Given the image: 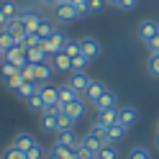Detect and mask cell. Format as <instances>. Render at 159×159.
I'll use <instances>...</instances> for the list:
<instances>
[{"label":"cell","mask_w":159,"mask_h":159,"mask_svg":"<svg viewBox=\"0 0 159 159\" xmlns=\"http://www.w3.org/2000/svg\"><path fill=\"white\" fill-rule=\"evenodd\" d=\"M54 18H57V23H75L77 18H82V13L72 3H59V5H54Z\"/></svg>","instance_id":"obj_1"},{"label":"cell","mask_w":159,"mask_h":159,"mask_svg":"<svg viewBox=\"0 0 159 159\" xmlns=\"http://www.w3.org/2000/svg\"><path fill=\"white\" fill-rule=\"evenodd\" d=\"M64 44H67V36H64L62 31H54L52 36L46 39V41H41V46L46 49V54H49V57H54V54H59V52H64Z\"/></svg>","instance_id":"obj_2"},{"label":"cell","mask_w":159,"mask_h":159,"mask_svg":"<svg viewBox=\"0 0 159 159\" xmlns=\"http://www.w3.org/2000/svg\"><path fill=\"white\" fill-rule=\"evenodd\" d=\"M80 49H82V57H87L93 62V59H98L103 54V46H100V41L98 39H93V36H85V39H80Z\"/></svg>","instance_id":"obj_3"},{"label":"cell","mask_w":159,"mask_h":159,"mask_svg":"<svg viewBox=\"0 0 159 159\" xmlns=\"http://www.w3.org/2000/svg\"><path fill=\"white\" fill-rule=\"evenodd\" d=\"M103 144H105V141H103L100 136H95V134H90V131H87L85 136H80V146H77V149H85L87 154L98 157V152H100V146H103Z\"/></svg>","instance_id":"obj_4"},{"label":"cell","mask_w":159,"mask_h":159,"mask_svg":"<svg viewBox=\"0 0 159 159\" xmlns=\"http://www.w3.org/2000/svg\"><path fill=\"white\" fill-rule=\"evenodd\" d=\"M90 82H93V77L82 69V72H69V82H67V85H69V87H75L80 95H85V90L90 87Z\"/></svg>","instance_id":"obj_5"},{"label":"cell","mask_w":159,"mask_h":159,"mask_svg":"<svg viewBox=\"0 0 159 159\" xmlns=\"http://www.w3.org/2000/svg\"><path fill=\"white\" fill-rule=\"evenodd\" d=\"M64 113L77 123L80 118H85V113H87V100H85V98H77V100L67 103V105H64Z\"/></svg>","instance_id":"obj_6"},{"label":"cell","mask_w":159,"mask_h":159,"mask_svg":"<svg viewBox=\"0 0 159 159\" xmlns=\"http://www.w3.org/2000/svg\"><path fill=\"white\" fill-rule=\"evenodd\" d=\"M5 62H13L18 69H21V67H26V64H28L26 46H23V44H18V46H13V49H8V52H5Z\"/></svg>","instance_id":"obj_7"},{"label":"cell","mask_w":159,"mask_h":159,"mask_svg":"<svg viewBox=\"0 0 159 159\" xmlns=\"http://www.w3.org/2000/svg\"><path fill=\"white\" fill-rule=\"evenodd\" d=\"M3 31H8V34H11V36L16 39V41H18V44H23V39H26V34H28V31H26V26H23V21H21L18 16L8 21V26L3 28Z\"/></svg>","instance_id":"obj_8"},{"label":"cell","mask_w":159,"mask_h":159,"mask_svg":"<svg viewBox=\"0 0 159 159\" xmlns=\"http://www.w3.org/2000/svg\"><path fill=\"white\" fill-rule=\"evenodd\" d=\"M157 34H159V23L157 21H141V26H139V39H141L144 44H149Z\"/></svg>","instance_id":"obj_9"},{"label":"cell","mask_w":159,"mask_h":159,"mask_svg":"<svg viewBox=\"0 0 159 159\" xmlns=\"http://www.w3.org/2000/svg\"><path fill=\"white\" fill-rule=\"evenodd\" d=\"M136 121H139V111L136 108H131V105H121L118 108V123H123V126L131 128Z\"/></svg>","instance_id":"obj_10"},{"label":"cell","mask_w":159,"mask_h":159,"mask_svg":"<svg viewBox=\"0 0 159 159\" xmlns=\"http://www.w3.org/2000/svg\"><path fill=\"white\" fill-rule=\"evenodd\" d=\"M57 121H59L57 113L44 111V113H41V123H39V128H41L44 134H57Z\"/></svg>","instance_id":"obj_11"},{"label":"cell","mask_w":159,"mask_h":159,"mask_svg":"<svg viewBox=\"0 0 159 159\" xmlns=\"http://www.w3.org/2000/svg\"><path fill=\"white\" fill-rule=\"evenodd\" d=\"M54 144H59V146H69V149H77V146H80V136L75 134V128H72V131H62V134H57Z\"/></svg>","instance_id":"obj_12"},{"label":"cell","mask_w":159,"mask_h":159,"mask_svg":"<svg viewBox=\"0 0 159 159\" xmlns=\"http://www.w3.org/2000/svg\"><path fill=\"white\" fill-rule=\"evenodd\" d=\"M54 64L52 62H41V64H36V82L39 85H44V82H49V80L54 77Z\"/></svg>","instance_id":"obj_13"},{"label":"cell","mask_w":159,"mask_h":159,"mask_svg":"<svg viewBox=\"0 0 159 159\" xmlns=\"http://www.w3.org/2000/svg\"><path fill=\"white\" fill-rule=\"evenodd\" d=\"M128 136V126H123V123H111L108 126V141H113V144H118V141H123V139Z\"/></svg>","instance_id":"obj_14"},{"label":"cell","mask_w":159,"mask_h":159,"mask_svg":"<svg viewBox=\"0 0 159 159\" xmlns=\"http://www.w3.org/2000/svg\"><path fill=\"white\" fill-rule=\"evenodd\" d=\"M93 105H95V113H103V111H108V108H116V93L105 90V93L98 98Z\"/></svg>","instance_id":"obj_15"},{"label":"cell","mask_w":159,"mask_h":159,"mask_svg":"<svg viewBox=\"0 0 159 159\" xmlns=\"http://www.w3.org/2000/svg\"><path fill=\"white\" fill-rule=\"evenodd\" d=\"M34 144H36V139L28 134V131H21V134H16V136H13V144H11V146L21 149V152H28V149H31Z\"/></svg>","instance_id":"obj_16"},{"label":"cell","mask_w":159,"mask_h":159,"mask_svg":"<svg viewBox=\"0 0 159 159\" xmlns=\"http://www.w3.org/2000/svg\"><path fill=\"white\" fill-rule=\"evenodd\" d=\"M105 90H108V87L100 82V80H93V82H90V87L85 90V100H87V103H95V100H98V98H100Z\"/></svg>","instance_id":"obj_17"},{"label":"cell","mask_w":159,"mask_h":159,"mask_svg":"<svg viewBox=\"0 0 159 159\" xmlns=\"http://www.w3.org/2000/svg\"><path fill=\"white\" fill-rule=\"evenodd\" d=\"M52 64H54V69H57V72H72V57H69V54H64V52L54 54Z\"/></svg>","instance_id":"obj_18"},{"label":"cell","mask_w":159,"mask_h":159,"mask_svg":"<svg viewBox=\"0 0 159 159\" xmlns=\"http://www.w3.org/2000/svg\"><path fill=\"white\" fill-rule=\"evenodd\" d=\"M26 57H28V62H31V64L49 62V54H46L44 46H31V49H26Z\"/></svg>","instance_id":"obj_19"},{"label":"cell","mask_w":159,"mask_h":159,"mask_svg":"<svg viewBox=\"0 0 159 159\" xmlns=\"http://www.w3.org/2000/svg\"><path fill=\"white\" fill-rule=\"evenodd\" d=\"M39 90H41V85H39V82H23V85L16 90V95L23 98V100H28V98H34Z\"/></svg>","instance_id":"obj_20"},{"label":"cell","mask_w":159,"mask_h":159,"mask_svg":"<svg viewBox=\"0 0 159 159\" xmlns=\"http://www.w3.org/2000/svg\"><path fill=\"white\" fill-rule=\"evenodd\" d=\"M41 98H44L46 108H52V105L59 103V90L57 87H49V85H41Z\"/></svg>","instance_id":"obj_21"},{"label":"cell","mask_w":159,"mask_h":159,"mask_svg":"<svg viewBox=\"0 0 159 159\" xmlns=\"http://www.w3.org/2000/svg\"><path fill=\"white\" fill-rule=\"evenodd\" d=\"M57 90H59V103H64V105L72 103V100H77V98H82L75 87H69V85H62V87H57Z\"/></svg>","instance_id":"obj_22"},{"label":"cell","mask_w":159,"mask_h":159,"mask_svg":"<svg viewBox=\"0 0 159 159\" xmlns=\"http://www.w3.org/2000/svg\"><path fill=\"white\" fill-rule=\"evenodd\" d=\"M26 105H28V111H34V113H44L46 111V103H44V98H41V90H39L34 98H28Z\"/></svg>","instance_id":"obj_23"},{"label":"cell","mask_w":159,"mask_h":159,"mask_svg":"<svg viewBox=\"0 0 159 159\" xmlns=\"http://www.w3.org/2000/svg\"><path fill=\"white\" fill-rule=\"evenodd\" d=\"M98 159H118V146L113 141H105L98 152Z\"/></svg>","instance_id":"obj_24"},{"label":"cell","mask_w":159,"mask_h":159,"mask_svg":"<svg viewBox=\"0 0 159 159\" xmlns=\"http://www.w3.org/2000/svg\"><path fill=\"white\" fill-rule=\"evenodd\" d=\"M98 121L105 123V126L116 123V121H118V105H116V108H108V111H103V113H98Z\"/></svg>","instance_id":"obj_25"},{"label":"cell","mask_w":159,"mask_h":159,"mask_svg":"<svg viewBox=\"0 0 159 159\" xmlns=\"http://www.w3.org/2000/svg\"><path fill=\"white\" fill-rule=\"evenodd\" d=\"M52 154L62 157V159H77V149H69V146H59V144H54V146H52Z\"/></svg>","instance_id":"obj_26"},{"label":"cell","mask_w":159,"mask_h":159,"mask_svg":"<svg viewBox=\"0 0 159 159\" xmlns=\"http://www.w3.org/2000/svg\"><path fill=\"white\" fill-rule=\"evenodd\" d=\"M54 31H57V28H54V23H52V21H46V18L41 21V26L36 28V34H39V39H41V41H46V39L52 36Z\"/></svg>","instance_id":"obj_27"},{"label":"cell","mask_w":159,"mask_h":159,"mask_svg":"<svg viewBox=\"0 0 159 159\" xmlns=\"http://www.w3.org/2000/svg\"><path fill=\"white\" fill-rule=\"evenodd\" d=\"M126 159H152V152L146 146H131V152L126 154Z\"/></svg>","instance_id":"obj_28"},{"label":"cell","mask_w":159,"mask_h":159,"mask_svg":"<svg viewBox=\"0 0 159 159\" xmlns=\"http://www.w3.org/2000/svg\"><path fill=\"white\" fill-rule=\"evenodd\" d=\"M75 128V121L69 118L67 113H59V121H57V134H62V131H72Z\"/></svg>","instance_id":"obj_29"},{"label":"cell","mask_w":159,"mask_h":159,"mask_svg":"<svg viewBox=\"0 0 159 159\" xmlns=\"http://www.w3.org/2000/svg\"><path fill=\"white\" fill-rule=\"evenodd\" d=\"M13 46H18V41H16V39L8 34V31H0V52L5 54L8 49H13Z\"/></svg>","instance_id":"obj_30"},{"label":"cell","mask_w":159,"mask_h":159,"mask_svg":"<svg viewBox=\"0 0 159 159\" xmlns=\"http://www.w3.org/2000/svg\"><path fill=\"white\" fill-rule=\"evenodd\" d=\"M18 72H21V69H18L13 62H5V59L0 62V75H3L5 80H8V77H13V75H18Z\"/></svg>","instance_id":"obj_31"},{"label":"cell","mask_w":159,"mask_h":159,"mask_svg":"<svg viewBox=\"0 0 159 159\" xmlns=\"http://www.w3.org/2000/svg\"><path fill=\"white\" fill-rule=\"evenodd\" d=\"M113 8H118V11H134V8L139 5V0H108Z\"/></svg>","instance_id":"obj_32"},{"label":"cell","mask_w":159,"mask_h":159,"mask_svg":"<svg viewBox=\"0 0 159 159\" xmlns=\"http://www.w3.org/2000/svg\"><path fill=\"white\" fill-rule=\"evenodd\" d=\"M0 8H3V13H5L8 18H16L18 13H21V8H18L13 0H5V3H0Z\"/></svg>","instance_id":"obj_33"},{"label":"cell","mask_w":159,"mask_h":159,"mask_svg":"<svg viewBox=\"0 0 159 159\" xmlns=\"http://www.w3.org/2000/svg\"><path fill=\"white\" fill-rule=\"evenodd\" d=\"M64 54H69V57H80L82 54V49H80V41H72V39H67V44H64Z\"/></svg>","instance_id":"obj_34"},{"label":"cell","mask_w":159,"mask_h":159,"mask_svg":"<svg viewBox=\"0 0 159 159\" xmlns=\"http://www.w3.org/2000/svg\"><path fill=\"white\" fill-rule=\"evenodd\" d=\"M108 5H111L108 0H90V3H87V13H103Z\"/></svg>","instance_id":"obj_35"},{"label":"cell","mask_w":159,"mask_h":159,"mask_svg":"<svg viewBox=\"0 0 159 159\" xmlns=\"http://www.w3.org/2000/svg\"><path fill=\"white\" fill-rule=\"evenodd\" d=\"M44 157H46V152H44V146L39 144V141L26 152V159H44Z\"/></svg>","instance_id":"obj_36"},{"label":"cell","mask_w":159,"mask_h":159,"mask_svg":"<svg viewBox=\"0 0 159 159\" xmlns=\"http://www.w3.org/2000/svg\"><path fill=\"white\" fill-rule=\"evenodd\" d=\"M23 82H26V80H23V75L18 72V75H13V77H8V80H5V87H8V90H13V93H16V90H18V87H21Z\"/></svg>","instance_id":"obj_37"},{"label":"cell","mask_w":159,"mask_h":159,"mask_svg":"<svg viewBox=\"0 0 159 159\" xmlns=\"http://www.w3.org/2000/svg\"><path fill=\"white\" fill-rule=\"evenodd\" d=\"M90 134H95V136H100L103 141H108V126L100 123V121H95V123L90 126Z\"/></svg>","instance_id":"obj_38"},{"label":"cell","mask_w":159,"mask_h":159,"mask_svg":"<svg viewBox=\"0 0 159 159\" xmlns=\"http://www.w3.org/2000/svg\"><path fill=\"white\" fill-rule=\"evenodd\" d=\"M21 75H23V80H26V82H36V64H31V62H28L26 67H21Z\"/></svg>","instance_id":"obj_39"},{"label":"cell","mask_w":159,"mask_h":159,"mask_svg":"<svg viewBox=\"0 0 159 159\" xmlns=\"http://www.w3.org/2000/svg\"><path fill=\"white\" fill-rule=\"evenodd\" d=\"M0 159H26V152H21V149H16V146H8Z\"/></svg>","instance_id":"obj_40"},{"label":"cell","mask_w":159,"mask_h":159,"mask_svg":"<svg viewBox=\"0 0 159 159\" xmlns=\"http://www.w3.org/2000/svg\"><path fill=\"white\" fill-rule=\"evenodd\" d=\"M87 64H90V59H87V57H82V54L75 57V59H72V72H82Z\"/></svg>","instance_id":"obj_41"},{"label":"cell","mask_w":159,"mask_h":159,"mask_svg":"<svg viewBox=\"0 0 159 159\" xmlns=\"http://www.w3.org/2000/svg\"><path fill=\"white\" fill-rule=\"evenodd\" d=\"M149 75H152V77H159V54H152V57H149Z\"/></svg>","instance_id":"obj_42"},{"label":"cell","mask_w":159,"mask_h":159,"mask_svg":"<svg viewBox=\"0 0 159 159\" xmlns=\"http://www.w3.org/2000/svg\"><path fill=\"white\" fill-rule=\"evenodd\" d=\"M23 46H26V49H31V46H41V39H39V34H26Z\"/></svg>","instance_id":"obj_43"},{"label":"cell","mask_w":159,"mask_h":159,"mask_svg":"<svg viewBox=\"0 0 159 159\" xmlns=\"http://www.w3.org/2000/svg\"><path fill=\"white\" fill-rule=\"evenodd\" d=\"M67 3H72L82 16H87V3H90V0H67Z\"/></svg>","instance_id":"obj_44"},{"label":"cell","mask_w":159,"mask_h":159,"mask_svg":"<svg viewBox=\"0 0 159 159\" xmlns=\"http://www.w3.org/2000/svg\"><path fill=\"white\" fill-rule=\"evenodd\" d=\"M146 46H149V52H152V54H159V34H157V36H154Z\"/></svg>","instance_id":"obj_45"},{"label":"cell","mask_w":159,"mask_h":159,"mask_svg":"<svg viewBox=\"0 0 159 159\" xmlns=\"http://www.w3.org/2000/svg\"><path fill=\"white\" fill-rule=\"evenodd\" d=\"M77 159H98V157H93V154H87L85 149H77Z\"/></svg>","instance_id":"obj_46"},{"label":"cell","mask_w":159,"mask_h":159,"mask_svg":"<svg viewBox=\"0 0 159 159\" xmlns=\"http://www.w3.org/2000/svg\"><path fill=\"white\" fill-rule=\"evenodd\" d=\"M8 21H11V18H8V16L3 13V8H0V31H3V28L8 26Z\"/></svg>","instance_id":"obj_47"},{"label":"cell","mask_w":159,"mask_h":159,"mask_svg":"<svg viewBox=\"0 0 159 159\" xmlns=\"http://www.w3.org/2000/svg\"><path fill=\"white\" fill-rule=\"evenodd\" d=\"M41 5H46V8H54V5H59V0H39Z\"/></svg>","instance_id":"obj_48"},{"label":"cell","mask_w":159,"mask_h":159,"mask_svg":"<svg viewBox=\"0 0 159 159\" xmlns=\"http://www.w3.org/2000/svg\"><path fill=\"white\" fill-rule=\"evenodd\" d=\"M157 152H159V134H157Z\"/></svg>","instance_id":"obj_49"},{"label":"cell","mask_w":159,"mask_h":159,"mask_svg":"<svg viewBox=\"0 0 159 159\" xmlns=\"http://www.w3.org/2000/svg\"><path fill=\"white\" fill-rule=\"evenodd\" d=\"M3 59H5V54H3V52H0V62H3Z\"/></svg>","instance_id":"obj_50"},{"label":"cell","mask_w":159,"mask_h":159,"mask_svg":"<svg viewBox=\"0 0 159 159\" xmlns=\"http://www.w3.org/2000/svg\"><path fill=\"white\" fill-rule=\"evenodd\" d=\"M157 134H159V121H157Z\"/></svg>","instance_id":"obj_51"},{"label":"cell","mask_w":159,"mask_h":159,"mask_svg":"<svg viewBox=\"0 0 159 159\" xmlns=\"http://www.w3.org/2000/svg\"><path fill=\"white\" fill-rule=\"evenodd\" d=\"M59 3H67V0H59Z\"/></svg>","instance_id":"obj_52"}]
</instances>
